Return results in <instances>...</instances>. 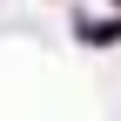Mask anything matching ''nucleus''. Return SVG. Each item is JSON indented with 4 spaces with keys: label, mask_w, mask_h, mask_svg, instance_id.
Instances as JSON below:
<instances>
[{
    "label": "nucleus",
    "mask_w": 121,
    "mask_h": 121,
    "mask_svg": "<svg viewBox=\"0 0 121 121\" xmlns=\"http://www.w3.org/2000/svg\"><path fill=\"white\" fill-rule=\"evenodd\" d=\"M114 7H121V0H114Z\"/></svg>",
    "instance_id": "f257e3e1"
}]
</instances>
